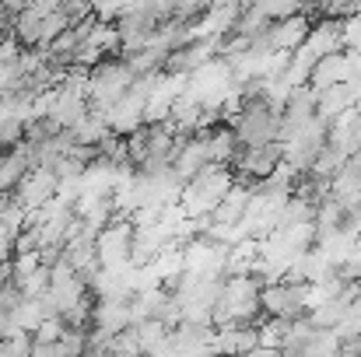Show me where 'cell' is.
Listing matches in <instances>:
<instances>
[{
    "label": "cell",
    "instance_id": "16",
    "mask_svg": "<svg viewBox=\"0 0 361 357\" xmlns=\"http://www.w3.org/2000/svg\"><path fill=\"white\" fill-rule=\"evenodd\" d=\"M165 49H158V46H140L137 53H130V56H123L126 63H130V74L137 77V74H147V70H161V63H165Z\"/></svg>",
    "mask_w": 361,
    "mask_h": 357
},
{
    "label": "cell",
    "instance_id": "14",
    "mask_svg": "<svg viewBox=\"0 0 361 357\" xmlns=\"http://www.w3.org/2000/svg\"><path fill=\"white\" fill-rule=\"evenodd\" d=\"M85 113H88V95L78 92V88H63V84H56V99H53V109H49L46 116H53L60 126H74Z\"/></svg>",
    "mask_w": 361,
    "mask_h": 357
},
{
    "label": "cell",
    "instance_id": "23",
    "mask_svg": "<svg viewBox=\"0 0 361 357\" xmlns=\"http://www.w3.org/2000/svg\"><path fill=\"white\" fill-rule=\"evenodd\" d=\"M316 14H323V18H344V14H351V4L355 0H305Z\"/></svg>",
    "mask_w": 361,
    "mask_h": 357
},
{
    "label": "cell",
    "instance_id": "27",
    "mask_svg": "<svg viewBox=\"0 0 361 357\" xmlns=\"http://www.w3.org/2000/svg\"><path fill=\"white\" fill-rule=\"evenodd\" d=\"M355 11H361V0H355V4H351V14H355Z\"/></svg>",
    "mask_w": 361,
    "mask_h": 357
},
{
    "label": "cell",
    "instance_id": "21",
    "mask_svg": "<svg viewBox=\"0 0 361 357\" xmlns=\"http://www.w3.org/2000/svg\"><path fill=\"white\" fill-rule=\"evenodd\" d=\"M341 42H344V49H351V53L361 49V11L341 18Z\"/></svg>",
    "mask_w": 361,
    "mask_h": 357
},
{
    "label": "cell",
    "instance_id": "9",
    "mask_svg": "<svg viewBox=\"0 0 361 357\" xmlns=\"http://www.w3.org/2000/svg\"><path fill=\"white\" fill-rule=\"evenodd\" d=\"M351 70H355V53H351V49H334V53H326V56H319V60L312 63L309 84H312L316 92H323V88H330V84L348 81Z\"/></svg>",
    "mask_w": 361,
    "mask_h": 357
},
{
    "label": "cell",
    "instance_id": "18",
    "mask_svg": "<svg viewBox=\"0 0 361 357\" xmlns=\"http://www.w3.org/2000/svg\"><path fill=\"white\" fill-rule=\"evenodd\" d=\"M25 225H28V211H25L21 203H14V196H11V203H7V207H0V232L14 238Z\"/></svg>",
    "mask_w": 361,
    "mask_h": 357
},
{
    "label": "cell",
    "instance_id": "3",
    "mask_svg": "<svg viewBox=\"0 0 361 357\" xmlns=\"http://www.w3.org/2000/svg\"><path fill=\"white\" fill-rule=\"evenodd\" d=\"M235 137L242 147H256V144H270L277 140V126H281V109H274L263 99H245L242 113L232 119Z\"/></svg>",
    "mask_w": 361,
    "mask_h": 357
},
{
    "label": "cell",
    "instance_id": "20",
    "mask_svg": "<svg viewBox=\"0 0 361 357\" xmlns=\"http://www.w3.org/2000/svg\"><path fill=\"white\" fill-rule=\"evenodd\" d=\"M32 354V333L18 330L11 337H0V357H28Z\"/></svg>",
    "mask_w": 361,
    "mask_h": 357
},
{
    "label": "cell",
    "instance_id": "19",
    "mask_svg": "<svg viewBox=\"0 0 361 357\" xmlns=\"http://www.w3.org/2000/svg\"><path fill=\"white\" fill-rule=\"evenodd\" d=\"M263 18H270V21H277V18H284V14H295V11H302V0H249Z\"/></svg>",
    "mask_w": 361,
    "mask_h": 357
},
{
    "label": "cell",
    "instance_id": "1",
    "mask_svg": "<svg viewBox=\"0 0 361 357\" xmlns=\"http://www.w3.org/2000/svg\"><path fill=\"white\" fill-rule=\"evenodd\" d=\"M259 277L256 273H232L225 277L221 298L214 305L211 326H228V322H252L259 319Z\"/></svg>",
    "mask_w": 361,
    "mask_h": 357
},
{
    "label": "cell",
    "instance_id": "15",
    "mask_svg": "<svg viewBox=\"0 0 361 357\" xmlns=\"http://www.w3.org/2000/svg\"><path fill=\"white\" fill-rule=\"evenodd\" d=\"M71 130H74V144H88V147H99V144L113 133L109 123H106V116H102V113H92V109L78 119Z\"/></svg>",
    "mask_w": 361,
    "mask_h": 357
},
{
    "label": "cell",
    "instance_id": "24",
    "mask_svg": "<svg viewBox=\"0 0 361 357\" xmlns=\"http://www.w3.org/2000/svg\"><path fill=\"white\" fill-rule=\"evenodd\" d=\"M60 11L71 18V21H81V18H92V0H60Z\"/></svg>",
    "mask_w": 361,
    "mask_h": 357
},
{
    "label": "cell",
    "instance_id": "22",
    "mask_svg": "<svg viewBox=\"0 0 361 357\" xmlns=\"http://www.w3.org/2000/svg\"><path fill=\"white\" fill-rule=\"evenodd\" d=\"M18 287H21V294H25V298H39V294L49 287V266L42 263V266H39V270H32L25 280H18Z\"/></svg>",
    "mask_w": 361,
    "mask_h": 357
},
{
    "label": "cell",
    "instance_id": "26",
    "mask_svg": "<svg viewBox=\"0 0 361 357\" xmlns=\"http://www.w3.org/2000/svg\"><path fill=\"white\" fill-rule=\"evenodd\" d=\"M11 256H14V238L0 232V259H11Z\"/></svg>",
    "mask_w": 361,
    "mask_h": 357
},
{
    "label": "cell",
    "instance_id": "8",
    "mask_svg": "<svg viewBox=\"0 0 361 357\" xmlns=\"http://www.w3.org/2000/svg\"><path fill=\"white\" fill-rule=\"evenodd\" d=\"M130 242H133V221L116 214L109 225H102V232L95 235V252H99V263H120L130 259Z\"/></svg>",
    "mask_w": 361,
    "mask_h": 357
},
{
    "label": "cell",
    "instance_id": "10",
    "mask_svg": "<svg viewBox=\"0 0 361 357\" xmlns=\"http://www.w3.org/2000/svg\"><path fill=\"white\" fill-rule=\"evenodd\" d=\"M144 102H147V99H140L137 92H130V88H126L120 99L102 113L106 123H109V130H113V133H123V137H126L130 130H137V126L144 123Z\"/></svg>",
    "mask_w": 361,
    "mask_h": 357
},
{
    "label": "cell",
    "instance_id": "11",
    "mask_svg": "<svg viewBox=\"0 0 361 357\" xmlns=\"http://www.w3.org/2000/svg\"><path fill=\"white\" fill-rule=\"evenodd\" d=\"M309 28H312V18L305 14V11H295V14H284V18H277V21H270V46L274 49H295L305 35H309Z\"/></svg>",
    "mask_w": 361,
    "mask_h": 357
},
{
    "label": "cell",
    "instance_id": "2",
    "mask_svg": "<svg viewBox=\"0 0 361 357\" xmlns=\"http://www.w3.org/2000/svg\"><path fill=\"white\" fill-rule=\"evenodd\" d=\"M133 74H130V63L123 60L120 53L116 56H102L95 67H88V109L92 113H106L123 92L130 88Z\"/></svg>",
    "mask_w": 361,
    "mask_h": 357
},
{
    "label": "cell",
    "instance_id": "17",
    "mask_svg": "<svg viewBox=\"0 0 361 357\" xmlns=\"http://www.w3.org/2000/svg\"><path fill=\"white\" fill-rule=\"evenodd\" d=\"M67 25H71V18H67L60 7L46 11V14H42V21H39V49H46V46H49V42H53Z\"/></svg>",
    "mask_w": 361,
    "mask_h": 357
},
{
    "label": "cell",
    "instance_id": "4",
    "mask_svg": "<svg viewBox=\"0 0 361 357\" xmlns=\"http://www.w3.org/2000/svg\"><path fill=\"white\" fill-rule=\"evenodd\" d=\"M232 84H235V77H232V63L225 56H211L207 63H200L186 74V92L204 106H218Z\"/></svg>",
    "mask_w": 361,
    "mask_h": 357
},
{
    "label": "cell",
    "instance_id": "12",
    "mask_svg": "<svg viewBox=\"0 0 361 357\" xmlns=\"http://www.w3.org/2000/svg\"><path fill=\"white\" fill-rule=\"evenodd\" d=\"M330 196H334L344 211H355L361 203V168L351 158L341 165V172L330 175Z\"/></svg>",
    "mask_w": 361,
    "mask_h": 357
},
{
    "label": "cell",
    "instance_id": "6",
    "mask_svg": "<svg viewBox=\"0 0 361 357\" xmlns=\"http://www.w3.org/2000/svg\"><path fill=\"white\" fill-rule=\"evenodd\" d=\"M56 172L53 168H46V165H32L25 175H21V182L11 189V196H14V203H21L25 211H35V207H42L53 193H56Z\"/></svg>",
    "mask_w": 361,
    "mask_h": 357
},
{
    "label": "cell",
    "instance_id": "7",
    "mask_svg": "<svg viewBox=\"0 0 361 357\" xmlns=\"http://www.w3.org/2000/svg\"><path fill=\"white\" fill-rule=\"evenodd\" d=\"M281 161V140H270V144H256V147H242L232 161L235 175L249 179V182H259L274 172V165Z\"/></svg>",
    "mask_w": 361,
    "mask_h": 357
},
{
    "label": "cell",
    "instance_id": "28",
    "mask_svg": "<svg viewBox=\"0 0 361 357\" xmlns=\"http://www.w3.org/2000/svg\"><path fill=\"white\" fill-rule=\"evenodd\" d=\"M358 351H361V333H358Z\"/></svg>",
    "mask_w": 361,
    "mask_h": 357
},
{
    "label": "cell",
    "instance_id": "5",
    "mask_svg": "<svg viewBox=\"0 0 361 357\" xmlns=\"http://www.w3.org/2000/svg\"><path fill=\"white\" fill-rule=\"evenodd\" d=\"M259 312L274 319L305 315V280H270L259 287Z\"/></svg>",
    "mask_w": 361,
    "mask_h": 357
},
{
    "label": "cell",
    "instance_id": "25",
    "mask_svg": "<svg viewBox=\"0 0 361 357\" xmlns=\"http://www.w3.org/2000/svg\"><path fill=\"white\" fill-rule=\"evenodd\" d=\"M32 249H39V228L35 225H25L14 235V252H32Z\"/></svg>",
    "mask_w": 361,
    "mask_h": 357
},
{
    "label": "cell",
    "instance_id": "13",
    "mask_svg": "<svg viewBox=\"0 0 361 357\" xmlns=\"http://www.w3.org/2000/svg\"><path fill=\"white\" fill-rule=\"evenodd\" d=\"M204 144H207V161H221V165H232L242 151L232 123H214L211 130H204Z\"/></svg>",
    "mask_w": 361,
    "mask_h": 357
}]
</instances>
